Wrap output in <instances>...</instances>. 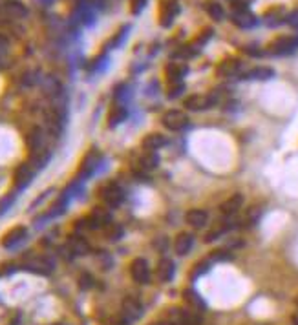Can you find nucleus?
Wrapping results in <instances>:
<instances>
[{
    "label": "nucleus",
    "instance_id": "obj_1",
    "mask_svg": "<svg viewBox=\"0 0 298 325\" xmlns=\"http://www.w3.org/2000/svg\"><path fill=\"white\" fill-rule=\"evenodd\" d=\"M165 321L170 325H203V316L194 309L172 307L165 312Z\"/></svg>",
    "mask_w": 298,
    "mask_h": 325
},
{
    "label": "nucleus",
    "instance_id": "obj_2",
    "mask_svg": "<svg viewBox=\"0 0 298 325\" xmlns=\"http://www.w3.org/2000/svg\"><path fill=\"white\" fill-rule=\"evenodd\" d=\"M220 102V91L216 93H211V95H188L185 99V108L192 112H202V110H209L212 106H216Z\"/></svg>",
    "mask_w": 298,
    "mask_h": 325
},
{
    "label": "nucleus",
    "instance_id": "obj_3",
    "mask_svg": "<svg viewBox=\"0 0 298 325\" xmlns=\"http://www.w3.org/2000/svg\"><path fill=\"white\" fill-rule=\"evenodd\" d=\"M298 49V35H284L269 44L271 55H289Z\"/></svg>",
    "mask_w": 298,
    "mask_h": 325
},
{
    "label": "nucleus",
    "instance_id": "obj_4",
    "mask_svg": "<svg viewBox=\"0 0 298 325\" xmlns=\"http://www.w3.org/2000/svg\"><path fill=\"white\" fill-rule=\"evenodd\" d=\"M101 197H103V201H105V205L116 208V206H119L121 203H123L125 194H123V188H121L117 183H108L106 187H103Z\"/></svg>",
    "mask_w": 298,
    "mask_h": 325
},
{
    "label": "nucleus",
    "instance_id": "obj_5",
    "mask_svg": "<svg viewBox=\"0 0 298 325\" xmlns=\"http://www.w3.org/2000/svg\"><path fill=\"white\" fill-rule=\"evenodd\" d=\"M82 223H79V225L86 227V229H91V230H97V229H105V227H110V215H108V212L103 210V208H97V210L91 212L88 218H84V220H81Z\"/></svg>",
    "mask_w": 298,
    "mask_h": 325
},
{
    "label": "nucleus",
    "instance_id": "obj_6",
    "mask_svg": "<svg viewBox=\"0 0 298 325\" xmlns=\"http://www.w3.org/2000/svg\"><path fill=\"white\" fill-rule=\"evenodd\" d=\"M161 123H163L167 130L178 132V130H183L185 126H188V117L179 110H170L161 117Z\"/></svg>",
    "mask_w": 298,
    "mask_h": 325
},
{
    "label": "nucleus",
    "instance_id": "obj_7",
    "mask_svg": "<svg viewBox=\"0 0 298 325\" xmlns=\"http://www.w3.org/2000/svg\"><path fill=\"white\" fill-rule=\"evenodd\" d=\"M179 11H181V8H179L178 0H165L163 4H161V19H159V24L163 26V28L172 26L174 19L179 15Z\"/></svg>",
    "mask_w": 298,
    "mask_h": 325
},
{
    "label": "nucleus",
    "instance_id": "obj_8",
    "mask_svg": "<svg viewBox=\"0 0 298 325\" xmlns=\"http://www.w3.org/2000/svg\"><path fill=\"white\" fill-rule=\"evenodd\" d=\"M24 268L29 270V273L46 276V274H49L53 270V261L49 258H46V256H35V258L28 259L24 263Z\"/></svg>",
    "mask_w": 298,
    "mask_h": 325
},
{
    "label": "nucleus",
    "instance_id": "obj_9",
    "mask_svg": "<svg viewBox=\"0 0 298 325\" xmlns=\"http://www.w3.org/2000/svg\"><path fill=\"white\" fill-rule=\"evenodd\" d=\"M130 274L134 278V282L137 283H148L150 282V267L146 259L135 258L130 265Z\"/></svg>",
    "mask_w": 298,
    "mask_h": 325
},
{
    "label": "nucleus",
    "instance_id": "obj_10",
    "mask_svg": "<svg viewBox=\"0 0 298 325\" xmlns=\"http://www.w3.org/2000/svg\"><path fill=\"white\" fill-rule=\"evenodd\" d=\"M0 15L6 17V19H22L28 15V10L20 2H15V0H8L4 4L0 6Z\"/></svg>",
    "mask_w": 298,
    "mask_h": 325
},
{
    "label": "nucleus",
    "instance_id": "obj_11",
    "mask_svg": "<svg viewBox=\"0 0 298 325\" xmlns=\"http://www.w3.org/2000/svg\"><path fill=\"white\" fill-rule=\"evenodd\" d=\"M231 20H232V24H236L238 28H241V29L255 28V26L258 24V17L251 13L249 10H247V11H232Z\"/></svg>",
    "mask_w": 298,
    "mask_h": 325
},
{
    "label": "nucleus",
    "instance_id": "obj_12",
    "mask_svg": "<svg viewBox=\"0 0 298 325\" xmlns=\"http://www.w3.org/2000/svg\"><path fill=\"white\" fill-rule=\"evenodd\" d=\"M143 314V305H141L139 300L128 296L123 300V316H125L128 321H134L137 320L139 316Z\"/></svg>",
    "mask_w": 298,
    "mask_h": 325
},
{
    "label": "nucleus",
    "instance_id": "obj_13",
    "mask_svg": "<svg viewBox=\"0 0 298 325\" xmlns=\"http://www.w3.org/2000/svg\"><path fill=\"white\" fill-rule=\"evenodd\" d=\"M241 206H243V196L241 194H234L227 201H223L220 205V212L223 218H232L234 214H238Z\"/></svg>",
    "mask_w": 298,
    "mask_h": 325
},
{
    "label": "nucleus",
    "instance_id": "obj_14",
    "mask_svg": "<svg viewBox=\"0 0 298 325\" xmlns=\"http://www.w3.org/2000/svg\"><path fill=\"white\" fill-rule=\"evenodd\" d=\"M68 250L72 256H82V254H86L90 250V243H88V239L84 236H79V234H73L68 238V243H66Z\"/></svg>",
    "mask_w": 298,
    "mask_h": 325
},
{
    "label": "nucleus",
    "instance_id": "obj_15",
    "mask_svg": "<svg viewBox=\"0 0 298 325\" xmlns=\"http://www.w3.org/2000/svg\"><path fill=\"white\" fill-rule=\"evenodd\" d=\"M174 274H176V265H174L172 259H159L158 267H156V278H158L161 283H167L170 282L174 278Z\"/></svg>",
    "mask_w": 298,
    "mask_h": 325
},
{
    "label": "nucleus",
    "instance_id": "obj_16",
    "mask_svg": "<svg viewBox=\"0 0 298 325\" xmlns=\"http://www.w3.org/2000/svg\"><path fill=\"white\" fill-rule=\"evenodd\" d=\"M33 167L31 165H22V167L17 170V174H15V187L19 188V190H22V188H26L31 183V179H33Z\"/></svg>",
    "mask_w": 298,
    "mask_h": 325
},
{
    "label": "nucleus",
    "instance_id": "obj_17",
    "mask_svg": "<svg viewBox=\"0 0 298 325\" xmlns=\"http://www.w3.org/2000/svg\"><path fill=\"white\" fill-rule=\"evenodd\" d=\"M188 68L185 66V64H179V63H170L169 66H167V70H165V73H167V81H169V84H179V82H183V77H185V73H187Z\"/></svg>",
    "mask_w": 298,
    "mask_h": 325
},
{
    "label": "nucleus",
    "instance_id": "obj_18",
    "mask_svg": "<svg viewBox=\"0 0 298 325\" xmlns=\"http://www.w3.org/2000/svg\"><path fill=\"white\" fill-rule=\"evenodd\" d=\"M274 77V70L273 68H267V66H258V68H253L249 70L247 73L241 75V79L245 81H269Z\"/></svg>",
    "mask_w": 298,
    "mask_h": 325
},
{
    "label": "nucleus",
    "instance_id": "obj_19",
    "mask_svg": "<svg viewBox=\"0 0 298 325\" xmlns=\"http://www.w3.org/2000/svg\"><path fill=\"white\" fill-rule=\"evenodd\" d=\"M192 245H194V236L190 232H181V234H178L176 241H174V249H176V252L179 256H185V254L190 252Z\"/></svg>",
    "mask_w": 298,
    "mask_h": 325
},
{
    "label": "nucleus",
    "instance_id": "obj_20",
    "mask_svg": "<svg viewBox=\"0 0 298 325\" xmlns=\"http://www.w3.org/2000/svg\"><path fill=\"white\" fill-rule=\"evenodd\" d=\"M183 300H185V303H187L190 309H194V311L203 312L205 309H207V303H205V301H203V298L200 296L196 291H192V289L183 291Z\"/></svg>",
    "mask_w": 298,
    "mask_h": 325
},
{
    "label": "nucleus",
    "instance_id": "obj_21",
    "mask_svg": "<svg viewBox=\"0 0 298 325\" xmlns=\"http://www.w3.org/2000/svg\"><path fill=\"white\" fill-rule=\"evenodd\" d=\"M99 165V153L95 150L86 153V157L82 159V165H81V170H79V176L81 177H88L90 174H93V170L97 168Z\"/></svg>",
    "mask_w": 298,
    "mask_h": 325
},
{
    "label": "nucleus",
    "instance_id": "obj_22",
    "mask_svg": "<svg viewBox=\"0 0 298 325\" xmlns=\"http://www.w3.org/2000/svg\"><path fill=\"white\" fill-rule=\"evenodd\" d=\"M24 238H26L24 227H15V229H11L10 232H6V236L2 238V245H4L6 249H11L15 245H19Z\"/></svg>",
    "mask_w": 298,
    "mask_h": 325
},
{
    "label": "nucleus",
    "instance_id": "obj_23",
    "mask_svg": "<svg viewBox=\"0 0 298 325\" xmlns=\"http://www.w3.org/2000/svg\"><path fill=\"white\" fill-rule=\"evenodd\" d=\"M187 223L194 229H202V227L207 225L209 221V214L205 210H200V208H194V210H188L187 212Z\"/></svg>",
    "mask_w": 298,
    "mask_h": 325
},
{
    "label": "nucleus",
    "instance_id": "obj_24",
    "mask_svg": "<svg viewBox=\"0 0 298 325\" xmlns=\"http://www.w3.org/2000/svg\"><path fill=\"white\" fill-rule=\"evenodd\" d=\"M240 70H241V63L238 59H225V61H221L220 66H218V75L231 77V75H236Z\"/></svg>",
    "mask_w": 298,
    "mask_h": 325
},
{
    "label": "nucleus",
    "instance_id": "obj_25",
    "mask_svg": "<svg viewBox=\"0 0 298 325\" xmlns=\"http://www.w3.org/2000/svg\"><path fill=\"white\" fill-rule=\"evenodd\" d=\"M167 144V137L161 134H150L143 139V146L146 152H156V150L163 148Z\"/></svg>",
    "mask_w": 298,
    "mask_h": 325
},
{
    "label": "nucleus",
    "instance_id": "obj_26",
    "mask_svg": "<svg viewBox=\"0 0 298 325\" xmlns=\"http://www.w3.org/2000/svg\"><path fill=\"white\" fill-rule=\"evenodd\" d=\"M158 162H159L158 153L156 152H144L139 157V161H137V167L141 168V172H150V170L158 168Z\"/></svg>",
    "mask_w": 298,
    "mask_h": 325
},
{
    "label": "nucleus",
    "instance_id": "obj_27",
    "mask_svg": "<svg viewBox=\"0 0 298 325\" xmlns=\"http://www.w3.org/2000/svg\"><path fill=\"white\" fill-rule=\"evenodd\" d=\"M285 19H287V13H285L284 8H273L271 11L265 13V20H267L269 26H276L280 22H285Z\"/></svg>",
    "mask_w": 298,
    "mask_h": 325
},
{
    "label": "nucleus",
    "instance_id": "obj_28",
    "mask_svg": "<svg viewBox=\"0 0 298 325\" xmlns=\"http://www.w3.org/2000/svg\"><path fill=\"white\" fill-rule=\"evenodd\" d=\"M128 117V112H126V108H123V106H116L114 110L110 112V126H117V125H121L123 121Z\"/></svg>",
    "mask_w": 298,
    "mask_h": 325
},
{
    "label": "nucleus",
    "instance_id": "obj_29",
    "mask_svg": "<svg viewBox=\"0 0 298 325\" xmlns=\"http://www.w3.org/2000/svg\"><path fill=\"white\" fill-rule=\"evenodd\" d=\"M258 218H260V208H258V206H251L249 210L245 212V215L241 218L240 225L241 227H253L256 221H258Z\"/></svg>",
    "mask_w": 298,
    "mask_h": 325
},
{
    "label": "nucleus",
    "instance_id": "obj_30",
    "mask_svg": "<svg viewBox=\"0 0 298 325\" xmlns=\"http://www.w3.org/2000/svg\"><path fill=\"white\" fill-rule=\"evenodd\" d=\"M207 13L211 15L214 20H223L225 19V10L221 8L218 2H211V4L207 6Z\"/></svg>",
    "mask_w": 298,
    "mask_h": 325
},
{
    "label": "nucleus",
    "instance_id": "obj_31",
    "mask_svg": "<svg viewBox=\"0 0 298 325\" xmlns=\"http://www.w3.org/2000/svg\"><path fill=\"white\" fill-rule=\"evenodd\" d=\"M229 227H231V225H229V223H221V225H218L216 229L209 230L207 236H205V241H207V243H211V241H214V239H218L221 234H223V232H225L227 229H229Z\"/></svg>",
    "mask_w": 298,
    "mask_h": 325
},
{
    "label": "nucleus",
    "instance_id": "obj_32",
    "mask_svg": "<svg viewBox=\"0 0 298 325\" xmlns=\"http://www.w3.org/2000/svg\"><path fill=\"white\" fill-rule=\"evenodd\" d=\"M211 259H212V261H229V259H232V256H231V252H229V250L218 249V250H214V252L211 254Z\"/></svg>",
    "mask_w": 298,
    "mask_h": 325
},
{
    "label": "nucleus",
    "instance_id": "obj_33",
    "mask_svg": "<svg viewBox=\"0 0 298 325\" xmlns=\"http://www.w3.org/2000/svg\"><path fill=\"white\" fill-rule=\"evenodd\" d=\"M196 55V49H194V46H183L179 51L174 53V57H181V59H190Z\"/></svg>",
    "mask_w": 298,
    "mask_h": 325
},
{
    "label": "nucleus",
    "instance_id": "obj_34",
    "mask_svg": "<svg viewBox=\"0 0 298 325\" xmlns=\"http://www.w3.org/2000/svg\"><path fill=\"white\" fill-rule=\"evenodd\" d=\"M146 6V0H132V13L139 15Z\"/></svg>",
    "mask_w": 298,
    "mask_h": 325
},
{
    "label": "nucleus",
    "instance_id": "obj_35",
    "mask_svg": "<svg viewBox=\"0 0 298 325\" xmlns=\"http://www.w3.org/2000/svg\"><path fill=\"white\" fill-rule=\"evenodd\" d=\"M183 82H179V84H170V90H169V97L170 99H174V97H178L179 93L183 91Z\"/></svg>",
    "mask_w": 298,
    "mask_h": 325
},
{
    "label": "nucleus",
    "instance_id": "obj_36",
    "mask_svg": "<svg viewBox=\"0 0 298 325\" xmlns=\"http://www.w3.org/2000/svg\"><path fill=\"white\" fill-rule=\"evenodd\" d=\"M209 270V263L207 261H203V263H197V267H196V270H194V274H192V278H196L197 274H203V273H207Z\"/></svg>",
    "mask_w": 298,
    "mask_h": 325
},
{
    "label": "nucleus",
    "instance_id": "obj_37",
    "mask_svg": "<svg viewBox=\"0 0 298 325\" xmlns=\"http://www.w3.org/2000/svg\"><path fill=\"white\" fill-rule=\"evenodd\" d=\"M212 37V29H205V33L202 35V37H197V40H196V44H200V46H202V44H205L209 40V38Z\"/></svg>",
    "mask_w": 298,
    "mask_h": 325
},
{
    "label": "nucleus",
    "instance_id": "obj_38",
    "mask_svg": "<svg viewBox=\"0 0 298 325\" xmlns=\"http://www.w3.org/2000/svg\"><path fill=\"white\" fill-rule=\"evenodd\" d=\"M243 51L245 53H249V55H253V57H260L262 55V49H258V48H255V46H249V48H243Z\"/></svg>",
    "mask_w": 298,
    "mask_h": 325
},
{
    "label": "nucleus",
    "instance_id": "obj_39",
    "mask_svg": "<svg viewBox=\"0 0 298 325\" xmlns=\"http://www.w3.org/2000/svg\"><path fill=\"white\" fill-rule=\"evenodd\" d=\"M121 236V229L119 227H112L110 230H108V238L110 239H117Z\"/></svg>",
    "mask_w": 298,
    "mask_h": 325
},
{
    "label": "nucleus",
    "instance_id": "obj_40",
    "mask_svg": "<svg viewBox=\"0 0 298 325\" xmlns=\"http://www.w3.org/2000/svg\"><path fill=\"white\" fill-rule=\"evenodd\" d=\"M91 285V278L88 276V274H84V276L81 278V287H90Z\"/></svg>",
    "mask_w": 298,
    "mask_h": 325
},
{
    "label": "nucleus",
    "instance_id": "obj_41",
    "mask_svg": "<svg viewBox=\"0 0 298 325\" xmlns=\"http://www.w3.org/2000/svg\"><path fill=\"white\" fill-rule=\"evenodd\" d=\"M112 325H130V321L126 320L125 316H121V318H117V320H114V323Z\"/></svg>",
    "mask_w": 298,
    "mask_h": 325
},
{
    "label": "nucleus",
    "instance_id": "obj_42",
    "mask_svg": "<svg viewBox=\"0 0 298 325\" xmlns=\"http://www.w3.org/2000/svg\"><path fill=\"white\" fill-rule=\"evenodd\" d=\"M6 46H8V38L2 37V35H0V49H4Z\"/></svg>",
    "mask_w": 298,
    "mask_h": 325
},
{
    "label": "nucleus",
    "instance_id": "obj_43",
    "mask_svg": "<svg viewBox=\"0 0 298 325\" xmlns=\"http://www.w3.org/2000/svg\"><path fill=\"white\" fill-rule=\"evenodd\" d=\"M293 323L298 325V312H294V314H293Z\"/></svg>",
    "mask_w": 298,
    "mask_h": 325
},
{
    "label": "nucleus",
    "instance_id": "obj_44",
    "mask_svg": "<svg viewBox=\"0 0 298 325\" xmlns=\"http://www.w3.org/2000/svg\"><path fill=\"white\" fill-rule=\"evenodd\" d=\"M231 2H243V4H251L253 0H231Z\"/></svg>",
    "mask_w": 298,
    "mask_h": 325
},
{
    "label": "nucleus",
    "instance_id": "obj_45",
    "mask_svg": "<svg viewBox=\"0 0 298 325\" xmlns=\"http://www.w3.org/2000/svg\"><path fill=\"white\" fill-rule=\"evenodd\" d=\"M296 305H298V298H296Z\"/></svg>",
    "mask_w": 298,
    "mask_h": 325
}]
</instances>
